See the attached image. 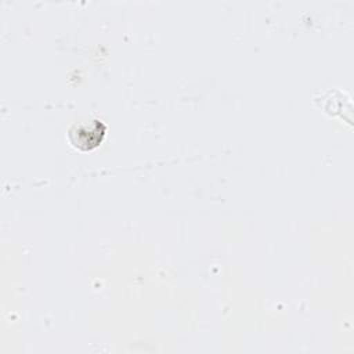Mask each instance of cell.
I'll list each match as a JSON object with an SVG mask.
<instances>
[{
  "label": "cell",
  "mask_w": 354,
  "mask_h": 354,
  "mask_svg": "<svg viewBox=\"0 0 354 354\" xmlns=\"http://www.w3.org/2000/svg\"><path fill=\"white\" fill-rule=\"evenodd\" d=\"M105 133V126L100 120H91L87 123L76 124L69 131L71 142L80 149H91L97 147Z\"/></svg>",
  "instance_id": "6da1fadb"
}]
</instances>
